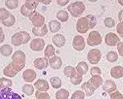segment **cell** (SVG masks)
Segmentation results:
<instances>
[{"label":"cell","mask_w":123,"mask_h":99,"mask_svg":"<svg viewBox=\"0 0 123 99\" xmlns=\"http://www.w3.org/2000/svg\"><path fill=\"white\" fill-rule=\"evenodd\" d=\"M48 32V28H47V25L44 24L42 25L41 27H33L32 28V33L35 35V36H38V37H43L47 34Z\"/></svg>","instance_id":"cell-19"},{"label":"cell","mask_w":123,"mask_h":99,"mask_svg":"<svg viewBox=\"0 0 123 99\" xmlns=\"http://www.w3.org/2000/svg\"><path fill=\"white\" fill-rule=\"evenodd\" d=\"M105 44H106L107 46L112 47V46L117 45V44L120 42V39H119V37L115 34V33L110 32V33H107V34L105 35Z\"/></svg>","instance_id":"cell-11"},{"label":"cell","mask_w":123,"mask_h":99,"mask_svg":"<svg viewBox=\"0 0 123 99\" xmlns=\"http://www.w3.org/2000/svg\"><path fill=\"white\" fill-rule=\"evenodd\" d=\"M76 73H77L76 72V69L74 67H72V66H67V67H65V69H64V74L68 78L73 77Z\"/></svg>","instance_id":"cell-32"},{"label":"cell","mask_w":123,"mask_h":99,"mask_svg":"<svg viewBox=\"0 0 123 99\" xmlns=\"http://www.w3.org/2000/svg\"><path fill=\"white\" fill-rule=\"evenodd\" d=\"M50 84L54 88H60L62 87V80L59 77H52L50 79Z\"/></svg>","instance_id":"cell-31"},{"label":"cell","mask_w":123,"mask_h":99,"mask_svg":"<svg viewBox=\"0 0 123 99\" xmlns=\"http://www.w3.org/2000/svg\"><path fill=\"white\" fill-rule=\"evenodd\" d=\"M116 31L118 33V35L123 38V22H119L116 25Z\"/></svg>","instance_id":"cell-45"},{"label":"cell","mask_w":123,"mask_h":99,"mask_svg":"<svg viewBox=\"0 0 123 99\" xmlns=\"http://www.w3.org/2000/svg\"><path fill=\"white\" fill-rule=\"evenodd\" d=\"M22 90H23V92L25 95H32L34 93V87L31 86L30 84H26V85H24L23 86Z\"/></svg>","instance_id":"cell-30"},{"label":"cell","mask_w":123,"mask_h":99,"mask_svg":"<svg viewBox=\"0 0 123 99\" xmlns=\"http://www.w3.org/2000/svg\"><path fill=\"white\" fill-rule=\"evenodd\" d=\"M102 58V53L99 49H92L87 54V59L91 64H98Z\"/></svg>","instance_id":"cell-5"},{"label":"cell","mask_w":123,"mask_h":99,"mask_svg":"<svg viewBox=\"0 0 123 99\" xmlns=\"http://www.w3.org/2000/svg\"><path fill=\"white\" fill-rule=\"evenodd\" d=\"M49 65L51 66L52 69L58 70L62 67V65H63V60H62V58L60 56L54 55L51 58H49Z\"/></svg>","instance_id":"cell-15"},{"label":"cell","mask_w":123,"mask_h":99,"mask_svg":"<svg viewBox=\"0 0 123 99\" xmlns=\"http://www.w3.org/2000/svg\"><path fill=\"white\" fill-rule=\"evenodd\" d=\"M81 88H82V91L85 93V95L87 96H91V95H93L94 92H95V88L92 86L89 82H84V84H82L81 86Z\"/></svg>","instance_id":"cell-18"},{"label":"cell","mask_w":123,"mask_h":99,"mask_svg":"<svg viewBox=\"0 0 123 99\" xmlns=\"http://www.w3.org/2000/svg\"><path fill=\"white\" fill-rule=\"evenodd\" d=\"M86 19H87V21H88L90 29H93V28L96 26V23H97V21H96L95 16H93V15H87V16H86Z\"/></svg>","instance_id":"cell-36"},{"label":"cell","mask_w":123,"mask_h":99,"mask_svg":"<svg viewBox=\"0 0 123 99\" xmlns=\"http://www.w3.org/2000/svg\"><path fill=\"white\" fill-rule=\"evenodd\" d=\"M117 51L120 56L123 57V42H119L117 44Z\"/></svg>","instance_id":"cell-46"},{"label":"cell","mask_w":123,"mask_h":99,"mask_svg":"<svg viewBox=\"0 0 123 99\" xmlns=\"http://www.w3.org/2000/svg\"><path fill=\"white\" fill-rule=\"evenodd\" d=\"M28 41H30V35L26 31H19L15 33L11 38L12 44L16 47H19L22 44H26L28 43Z\"/></svg>","instance_id":"cell-2"},{"label":"cell","mask_w":123,"mask_h":99,"mask_svg":"<svg viewBox=\"0 0 123 99\" xmlns=\"http://www.w3.org/2000/svg\"><path fill=\"white\" fill-rule=\"evenodd\" d=\"M15 22H16V18H15V16L10 14V16H8V18H7L6 20L2 21V24H3V25H5L6 27H11V26H13V25H14Z\"/></svg>","instance_id":"cell-28"},{"label":"cell","mask_w":123,"mask_h":99,"mask_svg":"<svg viewBox=\"0 0 123 99\" xmlns=\"http://www.w3.org/2000/svg\"><path fill=\"white\" fill-rule=\"evenodd\" d=\"M103 89H104V91L111 94V93L116 91V84L112 80H105L103 84Z\"/></svg>","instance_id":"cell-14"},{"label":"cell","mask_w":123,"mask_h":99,"mask_svg":"<svg viewBox=\"0 0 123 99\" xmlns=\"http://www.w3.org/2000/svg\"><path fill=\"white\" fill-rule=\"evenodd\" d=\"M0 99H22V96L15 93L11 88H5L0 90Z\"/></svg>","instance_id":"cell-7"},{"label":"cell","mask_w":123,"mask_h":99,"mask_svg":"<svg viewBox=\"0 0 123 99\" xmlns=\"http://www.w3.org/2000/svg\"><path fill=\"white\" fill-rule=\"evenodd\" d=\"M102 43V35L99 31L96 30H92L87 38V44L91 47L93 46H99Z\"/></svg>","instance_id":"cell-4"},{"label":"cell","mask_w":123,"mask_h":99,"mask_svg":"<svg viewBox=\"0 0 123 99\" xmlns=\"http://www.w3.org/2000/svg\"><path fill=\"white\" fill-rule=\"evenodd\" d=\"M11 57H12V62L9 63L3 69L4 76L8 78H13L19 72H21L25 66V59H26L25 54L22 51H16L12 55Z\"/></svg>","instance_id":"cell-1"},{"label":"cell","mask_w":123,"mask_h":99,"mask_svg":"<svg viewBox=\"0 0 123 99\" xmlns=\"http://www.w3.org/2000/svg\"><path fill=\"white\" fill-rule=\"evenodd\" d=\"M48 26H49L51 32H53V33H57L61 29V27H62L61 22H58V21H51V22H49Z\"/></svg>","instance_id":"cell-26"},{"label":"cell","mask_w":123,"mask_h":99,"mask_svg":"<svg viewBox=\"0 0 123 99\" xmlns=\"http://www.w3.org/2000/svg\"><path fill=\"white\" fill-rule=\"evenodd\" d=\"M52 42L54 43V45L58 48H62L64 47L66 44V38L63 34H56L53 36L52 38Z\"/></svg>","instance_id":"cell-17"},{"label":"cell","mask_w":123,"mask_h":99,"mask_svg":"<svg viewBox=\"0 0 123 99\" xmlns=\"http://www.w3.org/2000/svg\"><path fill=\"white\" fill-rule=\"evenodd\" d=\"M70 82L72 85H75V86L81 84V82H82V76L79 75L78 73H76L73 77L70 78Z\"/></svg>","instance_id":"cell-37"},{"label":"cell","mask_w":123,"mask_h":99,"mask_svg":"<svg viewBox=\"0 0 123 99\" xmlns=\"http://www.w3.org/2000/svg\"><path fill=\"white\" fill-rule=\"evenodd\" d=\"M89 70V67H88V64L85 62V61H81L77 64V67H76V72H77L79 75L83 76L85 75Z\"/></svg>","instance_id":"cell-22"},{"label":"cell","mask_w":123,"mask_h":99,"mask_svg":"<svg viewBox=\"0 0 123 99\" xmlns=\"http://www.w3.org/2000/svg\"><path fill=\"white\" fill-rule=\"evenodd\" d=\"M68 10L72 16L77 18V16H80L85 11V4L82 1H76L69 4L68 6Z\"/></svg>","instance_id":"cell-3"},{"label":"cell","mask_w":123,"mask_h":99,"mask_svg":"<svg viewBox=\"0 0 123 99\" xmlns=\"http://www.w3.org/2000/svg\"><path fill=\"white\" fill-rule=\"evenodd\" d=\"M0 54H1L3 56H10L13 54V49L8 44L3 45L1 48H0Z\"/></svg>","instance_id":"cell-23"},{"label":"cell","mask_w":123,"mask_h":99,"mask_svg":"<svg viewBox=\"0 0 123 99\" xmlns=\"http://www.w3.org/2000/svg\"><path fill=\"white\" fill-rule=\"evenodd\" d=\"M89 82L95 88H100L104 84V80H103L102 76H92L90 81H89Z\"/></svg>","instance_id":"cell-21"},{"label":"cell","mask_w":123,"mask_h":99,"mask_svg":"<svg viewBox=\"0 0 123 99\" xmlns=\"http://www.w3.org/2000/svg\"><path fill=\"white\" fill-rule=\"evenodd\" d=\"M106 60L109 62H115L118 60V55L115 52H109L106 54Z\"/></svg>","instance_id":"cell-35"},{"label":"cell","mask_w":123,"mask_h":99,"mask_svg":"<svg viewBox=\"0 0 123 99\" xmlns=\"http://www.w3.org/2000/svg\"><path fill=\"white\" fill-rule=\"evenodd\" d=\"M104 24L109 28H112L115 25V21L112 18H105L104 20Z\"/></svg>","instance_id":"cell-40"},{"label":"cell","mask_w":123,"mask_h":99,"mask_svg":"<svg viewBox=\"0 0 123 99\" xmlns=\"http://www.w3.org/2000/svg\"><path fill=\"white\" fill-rule=\"evenodd\" d=\"M4 40H5V35H4V32H3L2 27L0 26V44H1Z\"/></svg>","instance_id":"cell-48"},{"label":"cell","mask_w":123,"mask_h":99,"mask_svg":"<svg viewBox=\"0 0 123 99\" xmlns=\"http://www.w3.org/2000/svg\"><path fill=\"white\" fill-rule=\"evenodd\" d=\"M33 12H35V11L28 10L25 5H23V6H22V8H21V14H22L23 16H27V18H29V16L31 15Z\"/></svg>","instance_id":"cell-42"},{"label":"cell","mask_w":123,"mask_h":99,"mask_svg":"<svg viewBox=\"0 0 123 99\" xmlns=\"http://www.w3.org/2000/svg\"><path fill=\"white\" fill-rule=\"evenodd\" d=\"M33 65H34V67L36 69L43 70V69H46L49 66V60L46 57H39V58L34 59Z\"/></svg>","instance_id":"cell-12"},{"label":"cell","mask_w":123,"mask_h":99,"mask_svg":"<svg viewBox=\"0 0 123 99\" xmlns=\"http://www.w3.org/2000/svg\"><path fill=\"white\" fill-rule=\"evenodd\" d=\"M5 6L7 7V9L10 10H14L19 6V1L18 0H6L5 1Z\"/></svg>","instance_id":"cell-34"},{"label":"cell","mask_w":123,"mask_h":99,"mask_svg":"<svg viewBox=\"0 0 123 99\" xmlns=\"http://www.w3.org/2000/svg\"><path fill=\"white\" fill-rule=\"evenodd\" d=\"M28 19L31 22L32 25H34V27H41L42 25L45 24V18L37 12H33L29 16Z\"/></svg>","instance_id":"cell-6"},{"label":"cell","mask_w":123,"mask_h":99,"mask_svg":"<svg viewBox=\"0 0 123 99\" xmlns=\"http://www.w3.org/2000/svg\"><path fill=\"white\" fill-rule=\"evenodd\" d=\"M111 75L114 79H120L123 77V67L122 66H114L111 69Z\"/></svg>","instance_id":"cell-20"},{"label":"cell","mask_w":123,"mask_h":99,"mask_svg":"<svg viewBox=\"0 0 123 99\" xmlns=\"http://www.w3.org/2000/svg\"><path fill=\"white\" fill-rule=\"evenodd\" d=\"M57 3H58L59 6L63 7V6H66V5H68L69 3V0H58Z\"/></svg>","instance_id":"cell-47"},{"label":"cell","mask_w":123,"mask_h":99,"mask_svg":"<svg viewBox=\"0 0 123 99\" xmlns=\"http://www.w3.org/2000/svg\"><path fill=\"white\" fill-rule=\"evenodd\" d=\"M13 86V82L11 80L7 78H1L0 79V90L5 88H11Z\"/></svg>","instance_id":"cell-29"},{"label":"cell","mask_w":123,"mask_h":99,"mask_svg":"<svg viewBox=\"0 0 123 99\" xmlns=\"http://www.w3.org/2000/svg\"><path fill=\"white\" fill-rule=\"evenodd\" d=\"M35 98L36 99H51V96L47 92L37 91L36 90V92H35Z\"/></svg>","instance_id":"cell-38"},{"label":"cell","mask_w":123,"mask_h":99,"mask_svg":"<svg viewBox=\"0 0 123 99\" xmlns=\"http://www.w3.org/2000/svg\"><path fill=\"white\" fill-rule=\"evenodd\" d=\"M38 2L41 4H44V5H49L52 2V0H39Z\"/></svg>","instance_id":"cell-49"},{"label":"cell","mask_w":123,"mask_h":99,"mask_svg":"<svg viewBox=\"0 0 123 99\" xmlns=\"http://www.w3.org/2000/svg\"><path fill=\"white\" fill-rule=\"evenodd\" d=\"M89 29H90V27H89V23H88L86 16H84V18H79L77 21V23H76V30H77V32L83 34V33H86Z\"/></svg>","instance_id":"cell-10"},{"label":"cell","mask_w":123,"mask_h":99,"mask_svg":"<svg viewBox=\"0 0 123 99\" xmlns=\"http://www.w3.org/2000/svg\"><path fill=\"white\" fill-rule=\"evenodd\" d=\"M23 79L26 82H32L36 79V72L33 69H26L23 73Z\"/></svg>","instance_id":"cell-16"},{"label":"cell","mask_w":123,"mask_h":99,"mask_svg":"<svg viewBox=\"0 0 123 99\" xmlns=\"http://www.w3.org/2000/svg\"><path fill=\"white\" fill-rule=\"evenodd\" d=\"M121 6H123V0H118V1H117Z\"/></svg>","instance_id":"cell-51"},{"label":"cell","mask_w":123,"mask_h":99,"mask_svg":"<svg viewBox=\"0 0 123 99\" xmlns=\"http://www.w3.org/2000/svg\"><path fill=\"white\" fill-rule=\"evenodd\" d=\"M44 55L46 58H51L55 55V48L53 45H47L44 49Z\"/></svg>","instance_id":"cell-25"},{"label":"cell","mask_w":123,"mask_h":99,"mask_svg":"<svg viewBox=\"0 0 123 99\" xmlns=\"http://www.w3.org/2000/svg\"><path fill=\"white\" fill-rule=\"evenodd\" d=\"M118 20L120 21V22H123V10H121L118 14Z\"/></svg>","instance_id":"cell-50"},{"label":"cell","mask_w":123,"mask_h":99,"mask_svg":"<svg viewBox=\"0 0 123 99\" xmlns=\"http://www.w3.org/2000/svg\"><path fill=\"white\" fill-rule=\"evenodd\" d=\"M111 99H123V95L120 91L116 90V91L111 93Z\"/></svg>","instance_id":"cell-44"},{"label":"cell","mask_w":123,"mask_h":99,"mask_svg":"<svg viewBox=\"0 0 123 99\" xmlns=\"http://www.w3.org/2000/svg\"><path fill=\"white\" fill-rule=\"evenodd\" d=\"M56 98L57 99H68L69 98V92L67 89H59L56 92Z\"/></svg>","instance_id":"cell-27"},{"label":"cell","mask_w":123,"mask_h":99,"mask_svg":"<svg viewBox=\"0 0 123 99\" xmlns=\"http://www.w3.org/2000/svg\"><path fill=\"white\" fill-rule=\"evenodd\" d=\"M10 16V13H9V11L7 10V9H5V8H0V21H4V20H6L8 16Z\"/></svg>","instance_id":"cell-41"},{"label":"cell","mask_w":123,"mask_h":99,"mask_svg":"<svg viewBox=\"0 0 123 99\" xmlns=\"http://www.w3.org/2000/svg\"><path fill=\"white\" fill-rule=\"evenodd\" d=\"M34 88L37 89V91H43V92H47V90L50 88L49 87V82L45 80L39 79L34 82Z\"/></svg>","instance_id":"cell-13"},{"label":"cell","mask_w":123,"mask_h":99,"mask_svg":"<svg viewBox=\"0 0 123 99\" xmlns=\"http://www.w3.org/2000/svg\"><path fill=\"white\" fill-rule=\"evenodd\" d=\"M72 47L75 51L81 52L85 49V39L81 35H76L72 41Z\"/></svg>","instance_id":"cell-9"},{"label":"cell","mask_w":123,"mask_h":99,"mask_svg":"<svg viewBox=\"0 0 123 99\" xmlns=\"http://www.w3.org/2000/svg\"><path fill=\"white\" fill-rule=\"evenodd\" d=\"M38 1H33V0H26L25 2V6L28 9V10H31V11H35L36 7L38 6Z\"/></svg>","instance_id":"cell-33"},{"label":"cell","mask_w":123,"mask_h":99,"mask_svg":"<svg viewBox=\"0 0 123 99\" xmlns=\"http://www.w3.org/2000/svg\"><path fill=\"white\" fill-rule=\"evenodd\" d=\"M29 48L33 52H41L45 48V41L41 38H35L30 41Z\"/></svg>","instance_id":"cell-8"},{"label":"cell","mask_w":123,"mask_h":99,"mask_svg":"<svg viewBox=\"0 0 123 99\" xmlns=\"http://www.w3.org/2000/svg\"><path fill=\"white\" fill-rule=\"evenodd\" d=\"M68 18H69V16H68V13L66 11V10H60L58 13H57V19L62 22H66L68 21Z\"/></svg>","instance_id":"cell-24"},{"label":"cell","mask_w":123,"mask_h":99,"mask_svg":"<svg viewBox=\"0 0 123 99\" xmlns=\"http://www.w3.org/2000/svg\"><path fill=\"white\" fill-rule=\"evenodd\" d=\"M90 73L92 76H101L102 75V70L101 68L97 67V66H94V67H92L90 69Z\"/></svg>","instance_id":"cell-43"},{"label":"cell","mask_w":123,"mask_h":99,"mask_svg":"<svg viewBox=\"0 0 123 99\" xmlns=\"http://www.w3.org/2000/svg\"><path fill=\"white\" fill-rule=\"evenodd\" d=\"M85 98V93L82 90H76L72 93L70 99H84Z\"/></svg>","instance_id":"cell-39"}]
</instances>
